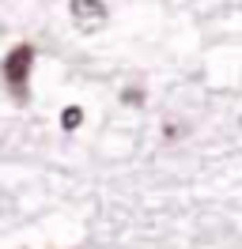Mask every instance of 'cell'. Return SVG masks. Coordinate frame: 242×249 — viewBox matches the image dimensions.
<instances>
[{
    "mask_svg": "<svg viewBox=\"0 0 242 249\" xmlns=\"http://www.w3.org/2000/svg\"><path fill=\"white\" fill-rule=\"evenodd\" d=\"M30 64H34V46H30V42H19V46L8 53V61H4V83H8V91H12L15 102H27Z\"/></svg>",
    "mask_w": 242,
    "mask_h": 249,
    "instance_id": "cell-1",
    "label": "cell"
},
{
    "mask_svg": "<svg viewBox=\"0 0 242 249\" xmlns=\"http://www.w3.org/2000/svg\"><path fill=\"white\" fill-rule=\"evenodd\" d=\"M68 12H72V23L83 27V31H99L106 23V4L102 0H72Z\"/></svg>",
    "mask_w": 242,
    "mask_h": 249,
    "instance_id": "cell-2",
    "label": "cell"
},
{
    "mask_svg": "<svg viewBox=\"0 0 242 249\" xmlns=\"http://www.w3.org/2000/svg\"><path fill=\"white\" fill-rule=\"evenodd\" d=\"M80 117H83V113H80V106H68L64 113H60V124L72 132V128H80Z\"/></svg>",
    "mask_w": 242,
    "mask_h": 249,
    "instance_id": "cell-3",
    "label": "cell"
},
{
    "mask_svg": "<svg viewBox=\"0 0 242 249\" xmlns=\"http://www.w3.org/2000/svg\"><path fill=\"white\" fill-rule=\"evenodd\" d=\"M125 102H133V106H136V102H140V91H136V87H129V91H125Z\"/></svg>",
    "mask_w": 242,
    "mask_h": 249,
    "instance_id": "cell-4",
    "label": "cell"
}]
</instances>
